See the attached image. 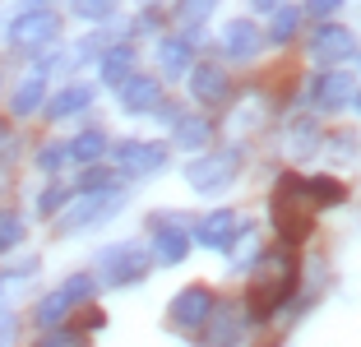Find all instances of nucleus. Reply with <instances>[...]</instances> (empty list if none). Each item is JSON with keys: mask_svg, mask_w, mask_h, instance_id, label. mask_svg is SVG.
I'll use <instances>...</instances> for the list:
<instances>
[{"mask_svg": "<svg viewBox=\"0 0 361 347\" xmlns=\"http://www.w3.org/2000/svg\"><path fill=\"white\" fill-rule=\"evenodd\" d=\"M88 296H93V278H84V274L70 278L61 292H51V296H42V301H37V324H42V329L61 324V319L70 315L79 301H88Z\"/></svg>", "mask_w": 361, "mask_h": 347, "instance_id": "7ed1b4c3", "label": "nucleus"}, {"mask_svg": "<svg viewBox=\"0 0 361 347\" xmlns=\"http://www.w3.org/2000/svg\"><path fill=\"white\" fill-rule=\"evenodd\" d=\"M102 204H106V195H102V190H84V200H79V204H70V209H75V213H70V218H61V231L88 227V222H93L97 213H106Z\"/></svg>", "mask_w": 361, "mask_h": 347, "instance_id": "f3484780", "label": "nucleus"}, {"mask_svg": "<svg viewBox=\"0 0 361 347\" xmlns=\"http://www.w3.org/2000/svg\"><path fill=\"white\" fill-rule=\"evenodd\" d=\"M149 264H153V255L144 250V245H111V250L102 255V269H106V283L111 287H130V283H139V278L149 274Z\"/></svg>", "mask_w": 361, "mask_h": 347, "instance_id": "f03ea898", "label": "nucleus"}, {"mask_svg": "<svg viewBox=\"0 0 361 347\" xmlns=\"http://www.w3.org/2000/svg\"><path fill=\"white\" fill-rule=\"evenodd\" d=\"M315 148H319V130L310 126V121H297V126H292V139H287V153H292V158H310Z\"/></svg>", "mask_w": 361, "mask_h": 347, "instance_id": "412c9836", "label": "nucleus"}, {"mask_svg": "<svg viewBox=\"0 0 361 347\" xmlns=\"http://www.w3.org/2000/svg\"><path fill=\"white\" fill-rule=\"evenodd\" d=\"M153 245H158V260L162 264H176V260H185V250H190V236H185V227H171L167 218H158L153 222Z\"/></svg>", "mask_w": 361, "mask_h": 347, "instance_id": "2eb2a0df", "label": "nucleus"}, {"mask_svg": "<svg viewBox=\"0 0 361 347\" xmlns=\"http://www.w3.org/2000/svg\"><path fill=\"white\" fill-rule=\"evenodd\" d=\"M213 5H218V0H180V19L185 23H204L213 14Z\"/></svg>", "mask_w": 361, "mask_h": 347, "instance_id": "c85d7f7f", "label": "nucleus"}, {"mask_svg": "<svg viewBox=\"0 0 361 347\" xmlns=\"http://www.w3.org/2000/svg\"><path fill=\"white\" fill-rule=\"evenodd\" d=\"M274 222H278V231H283V241H301L310 231V204H287V195L278 190V200H274Z\"/></svg>", "mask_w": 361, "mask_h": 347, "instance_id": "f8f14e48", "label": "nucleus"}, {"mask_svg": "<svg viewBox=\"0 0 361 347\" xmlns=\"http://www.w3.org/2000/svg\"><path fill=\"white\" fill-rule=\"evenodd\" d=\"M88 97H93V93H88L84 84L65 88V93L56 97V102H47V116H56V121H61V116H75V111H84V106H88Z\"/></svg>", "mask_w": 361, "mask_h": 347, "instance_id": "6ab92c4d", "label": "nucleus"}, {"mask_svg": "<svg viewBox=\"0 0 361 347\" xmlns=\"http://www.w3.org/2000/svg\"><path fill=\"white\" fill-rule=\"evenodd\" d=\"M213 292L209 287H185V292L171 301V324L176 329H200V324H209V315H213Z\"/></svg>", "mask_w": 361, "mask_h": 347, "instance_id": "6e6552de", "label": "nucleus"}, {"mask_svg": "<svg viewBox=\"0 0 361 347\" xmlns=\"http://www.w3.org/2000/svg\"><path fill=\"white\" fill-rule=\"evenodd\" d=\"M61 32V23H56V14L37 10V14H19V19L10 23V47H19V51H37V47H47Z\"/></svg>", "mask_w": 361, "mask_h": 347, "instance_id": "20e7f679", "label": "nucleus"}, {"mask_svg": "<svg viewBox=\"0 0 361 347\" xmlns=\"http://www.w3.org/2000/svg\"><path fill=\"white\" fill-rule=\"evenodd\" d=\"M190 93L200 97L204 106H223V102H227V93H232V84H227L223 65H213V61L195 65V70H190Z\"/></svg>", "mask_w": 361, "mask_h": 347, "instance_id": "9d476101", "label": "nucleus"}, {"mask_svg": "<svg viewBox=\"0 0 361 347\" xmlns=\"http://www.w3.org/2000/svg\"><path fill=\"white\" fill-rule=\"evenodd\" d=\"M42 97H47V79H42V74H28V79L19 84V93H14V111L28 116L32 106L42 102Z\"/></svg>", "mask_w": 361, "mask_h": 347, "instance_id": "4be33fe9", "label": "nucleus"}, {"mask_svg": "<svg viewBox=\"0 0 361 347\" xmlns=\"http://www.w3.org/2000/svg\"><path fill=\"white\" fill-rule=\"evenodd\" d=\"M223 51L232 56V61H250V56L259 51V28L245 19H232L223 28Z\"/></svg>", "mask_w": 361, "mask_h": 347, "instance_id": "ddd939ff", "label": "nucleus"}, {"mask_svg": "<svg viewBox=\"0 0 361 347\" xmlns=\"http://www.w3.org/2000/svg\"><path fill=\"white\" fill-rule=\"evenodd\" d=\"M121 102H126V111H149V106H158V79H144V74H126L121 79Z\"/></svg>", "mask_w": 361, "mask_h": 347, "instance_id": "4468645a", "label": "nucleus"}, {"mask_svg": "<svg viewBox=\"0 0 361 347\" xmlns=\"http://www.w3.org/2000/svg\"><path fill=\"white\" fill-rule=\"evenodd\" d=\"M70 5H75L79 19H106V14L116 10V0H70Z\"/></svg>", "mask_w": 361, "mask_h": 347, "instance_id": "bb28decb", "label": "nucleus"}, {"mask_svg": "<svg viewBox=\"0 0 361 347\" xmlns=\"http://www.w3.org/2000/svg\"><path fill=\"white\" fill-rule=\"evenodd\" d=\"M236 176V153H213V158H200V162H190L185 167V181H190L195 190H223L227 181Z\"/></svg>", "mask_w": 361, "mask_h": 347, "instance_id": "0eeeda50", "label": "nucleus"}, {"mask_svg": "<svg viewBox=\"0 0 361 347\" xmlns=\"http://www.w3.org/2000/svg\"><path fill=\"white\" fill-rule=\"evenodd\" d=\"M111 185V176H102V171H88L84 176V190H106Z\"/></svg>", "mask_w": 361, "mask_h": 347, "instance_id": "7c9ffc66", "label": "nucleus"}, {"mask_svg": "<svg viewBox=\"0 0 361 347\" xmlns=\"http://www.w3.org/2000/svg\"><path fill=\"white\" fill-rule=\"evenodd\" d=\"M236 231H241V218H236L232 209H218L200 222L195 236H200V245H209V250H227V245L236 241Z\"/></svg>", "mask_w": 361, "mask_h": 347, "instance_id": "9b49d317", "label": "nucleus"}, {"mask_svg": "<svg viewBox=\"0 0 361 347\" xmlns=\"http://www.w3.org/2000/svg\"><path fill=\"white\" fill-rule=\"evenodd\" d=\"M338 5H343V0H306V14H319V19H329Z\"/></svg>", "mask_w": 361, "mask_h": 347, "instance_id": "c756f323", "label": "nucleus"}, {"mask_svg": "<svg viewBox=\"0 0 361 347\" xmlns=\"http://www.w3.org/2000/svg\"><path fill=\"white\" fill-rule=\"evenodd\" d=\"M158 61H162V70H167V74H180V70H185V61H190V47L180 42V37H167V42L158 47Z\"/></svg>", "mask_w": 361, "mask_h": 347, "instance_id": "b1692460", "label": "nucleus"}, {"mask_svg": "<svg viewBox=\"0 0 361 347\" xmlns=\"http://www.w3.org/2000/svg\"><path fill=\"white\" fill-rule=\"evenodd\" d=\"M14 334V324H10V319H5V324H0V338H10Z\"/></svg>", "mask_w": 361, "mask_h": 347, "instance_id": "2f4dec72", "label": "nucleus"}, {"mask_svg": "<svg viewBox=\"0 0 361 347\" xmlns=\"http://www.w3.org/2000/svg\"><path fill=\"white\" fill-rule=\"evenodd\" d=\"M130 70H135V51H130V47H116V51L102 56V79L106 84H121Z\"/></svg>", "mask_w": 361, "mask_h": 347, "instance_id": "aec40b11", "label": "nucleus"}, {"mask_svg": "<svg viewBox=\"0 0 361 347\" xmlns=\"http://www.w3.org/2000/svg\"><path fill=\"white\" fill-rule=\"evenodd\" d=\"M111 158H116V167L126 171V176H153V171L167 167V148L162 144H135V139H130V144H116Z\"/></svg>", "mask_w": 361, "mask_h": 347, "instance_id": "39448f33", "label": "nucleus"}, {"mask_svg": "<svg viewBox=\"0 0 361 347\" xmlns=\"http://www.w3.org/2000/svg\"><path fill=\"white\" fill-rule=\"evenodd\" d=\"M310 56H315L319 65H348L352 56H357V37H352L343 23H324V28L315 32V42H310Z\"/></svg>", "mask_w": 361, "mask_h": 347, "instance_id": "423d86ee", "label": "nucleus"}, {"mask_svg": "<svg viewBox=\"0 0 361 347\" xmlns=\"http://www.w3.org/2000/svg\"><path fill=\"white\" fill-rule=\"evenodd\" d=\"M23 241V222L14 213H0V250H14Z\"/></svg>", "mask_w": 361, "mask_h": 347, "instance_id": "a878e982", "label": "nucleus"}, {"mask_svg": "<svg viewBox=\"0 0 361 347\" xmlns=\"http://www.w3.org/2000/svg\"><path fill=\"white\" fill-rule=\"evenodd\" d=\"M209 135H213L209 121H200V116H180V121H176V144L180 148H204Z\"/></svg>", "mask_w": 361, "mask_h": 347, "instance_id": "a211bd4d", "label": "nucleus"}, {"mask_svg": "<svg viewBox=\"0 0 361 347\" xmlns=\"http://www.w3.org/2000/svg\"><path fill=\"white\" fill-rule=\"evenodd\" d=\"M292 264H287V255H269L264 264H259V274H255V287H250V310L255 315H274V305L283 301L287 292H292Z\"/></svg>", "mask_w": 361, "mask_h": 347, "instance_id": "f257e3e1", "label": "nucleus"}, {"mask_svg": "<svg viewBox=\"0 0 361 347\" xmlns=\"http://www.w3.org/2000/svg\"><path fill=\"white\" fill-rule=\"evenodd\" d=\"M297 23H301L297 10H278V14H274V28H269V32H274V42H287V37L297 32Z\"/></svg>", "mask_w": 361, "mask_h": 347, "instance_id": "cd10ccee", "label": "nucleus"}, {"mask_svg": "<svg viewBox=\"0 0 361 347\" xmlns=\"http://www.w3.org/2000/svg\"><path fill=\"white\" fill-rule=\"evenodd\" d=\"M301 195H306V204H310V213L315 209H334V204L343 200V185L334 176H310V181H301Z\"/></svg>", "mask_w": 361, "mask_h": 347, "instance_id": "dca6fc26", "label": "nucleus"}, {"mask_svg": "<svg viewBox=\"0 0 361 347\" xmlns=\"http://www.w3.org/2000/svg\"><path fill=\"white\" fill-rule=\"evenodd\" d=\"M0 135H5V126H0Z\"/></svg>", "mask_w": 361, "mask_h": 347, "instance_id": "473e14b6", "label": "nucleus"}, {"mask_svg": "<svg viewBox=\"0 0 361 347\" xmlns=\"http://www.w3.org/2000/svg\"><path fill=\"white\" fill-rule=\"evenodd\" d=\"M352 102H357V74L352 70H334L315 84V106H324V111H343Z\"/></svg>", "mask_w": 361, "mask_h": 347, "instance_id": "1a4fd4ad", "label": "nucleus"}, {"mask_svg": "<svg viewBox=\"0 0 361 347\" xmlns=\"http://www.w3.org/2000/svg\"><path fill=\"white\" fill-rule=\"evenodd\" d=\"M75 162H93V158H102L106 153V135H97V130H88V135H79V139H70V148H65Z\"/></svg>", "mask_w": 361, "mask_h": 347, "instance_id": "5701e85b", "label": "nucleus"}, {"mask_svg": "<svg viewBox=\"0 0 361 347\" xmlns=\"http://www.w3.org/2000/svg\"><path fill=\"white\" fill-rule=\"evenodd\" d=\"M213 319H218V324L209 329L213 343H236V338H241V324H236V310H232V305H223V315H218V305H213Z\"/></svg>", "mask_w": 361, "mask_h": 347, "instance_id": "393cba45", "label": "nucleus"}]
</instances>
